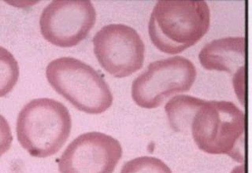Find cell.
<instances>
[{"instance_id":"3","label":"cell","mask_w":252,"mask_h":173,"mask_svg":"<svg viewBox=\"0 0 252 173\" xmlns=\"http://www.w3.org/2000/svg\"><path fill=\"white\" fill-rule=\"evenodd\" d=\"M245 124V114L233 102L204 101L191 120V135L205 153L244 162Z\"/></svg>"},{"instance_id":"11","label":"cell","mask_w":252,"mask_h":173,"mask_svg":"<svg viewBox=\"0 0 252 173\" xmlns=\"http://www.w3.org/2000/svg\"><path fill=\"white\" fill-rule=\"evenodd\" d=\"M19 74V66L14 55L0 47V98L6 96L14 89Z\"/></svg>"},{"instance_id":"8","label":"cell","mask_w":252,"mask_h":173,"mask_svg":"<svg viewBox=\"0 0 252 173\" xmlns=\"http://www.w3.org/2000/svg\"><path fill=\"white\" fill-rule=\"evenodd\" d=\"M122 157V145L116 139L102 132H87L64 150L59 170L60 173H113Z\"/></svg>"},{"instance_id":"4","label":"cell","mask_w":252,"mask_h":173,"mask_svg":"<svg viewBox=\"0 0 252 173\" xmlns=\"http://www.w3.org/2000/svg\"><path fill=\"white\" fill-rule=\"evenodd\" d=\"M46 76L51 86L80 111L100 114L112 106L114 98L104 78L81 60L55 59L47 65Z\"/></svg>"},{"instance_id":"2","label":"cell","mask_w":252,"mask_h":173,"mask_svg":"<svg viewBox=\"0 0 252 173\" xmlns=\"http://www.w3.org/2000/svg\"><path fill=\"white\" fill-rule=\"evenodd\" d=\"M72 119L65 105L51 98H35L18 114L16 132L22 147L32 157L55 155L69 138Z\"/></svg>"},{"instance_id":"14","label":"cell","mask_w":252,"mask_h":173,"mask_svg":"<svg viewBox=\"0 0 252 173\" xmlns=\"http://www.w3.org/2000/svg\"><path fill=\"white\" fill-rule=\"evenodd\" d=\"M231 173H244V166L242 165V166H238V167H236V169L233 170Z\"/></svg>"},{"instance_id":"12","label":"cell","mask_w":252,"mask_h":173,"mask_svg":"<svg viewBox=\"0 0 252 173\" xmlns=\"http://www.w3.org/2000/svg\"><path fill=\"white\" fill-rule=\"evenodd\" d=\"M120 173H173L166 164L157 157L144 156L126 162Z\"/></svg>"},{"instance_id":"7","label":"cell","mask_w":252,"mask_h":173,"mask_svg":"<svg viewBox=\"0 0 252 173\" xmlns=\"http://www.w3.org/2000/svg\"><path fill=\"white\" fill-rule=\"evenodd\" d=\"M96 21L89 0H55L42 12L39 27L43 38L59 47H73L83 41Z\"/></svg>"},{"instance_id":"9","label":"cell","mask_w":252,"mask_h":173,"mask_svg":"<svg viewBox=\"0 0 252 173\" xmlns=\"http://www.w3.org/2000/svg\"><path fill=\"white\" fill-rule=\"evenodd\" d=\"M245 37H225L207 43L199 52L200 64L207 70L231 73L234 79L244 75L245 66Z\"/></svg>"},{"instance_id":"13","label":"cell","mask_w":252,"mask_h":173,"mask_svg":"<svg viewBox=\"0 0 252 173\" xmlns=\"http://www.w3.org/2000/svg\"><path fill=\"white\" fill-rule=\"evenodd\" d=\"M13 142L11 129L6 118L0 114V157L10 149Z\"/></svg>"},{"instance_id":"6","label":"cell","mask_w":252,"mask_h":173,"mask_svg":"<svg viewBox=\"0 0 252 173\" xmlns=\"http://www.w3.org/2000/svg\"><path fill=\"white\" fill-rule=\"evenodd\" d=\"M93 45L98 63L116 78L128 77L144 65L145 46L130 26L110 24L102 27L94 35Z\"/></svg>"},{"instance_id":"5","label":"cell","mask_w":252,"mask_h":173,"mask_svg":"<svg viewBox=\"0 0 252 173\" xmlns=\"http://www.w3.org/2000/svg\"><path fill=\"white\" fill-rule=\"evenodd\" d=\"M195 78V65L186 58L154 61L132 83V99L142 108H157L172 95L189 91Z\"/></svg>"},{"instance_id":"10","label":"cell","mask_w":252,"mask_h":173,"mask_svg":"<svg viewBox=\"0 0 252 173\" xmlns=\"http://www.w3.org/2000/svg\"><path fill=\"white\" fill-rule=\"evenodd\" d=\"M204 101L190 95H177L168 101L165 110L170 127L175 132L188 133L195 113Z\"/></svg>"},{"instance_id":"1","label":"cell","mask_w":252,"mask_h":173,"mask_svg":"<svg viewBox=\"0 0 252 173\" xmlns=\"http://www.w3.org/2000/svg\"><path fill=\"white\" fill-rule=\"evenodd\" d=\"M210 24V8L203 0H160L151 14L148 32L158 49L177 55L198 43Z\"/></svg>"}]
</instances>
